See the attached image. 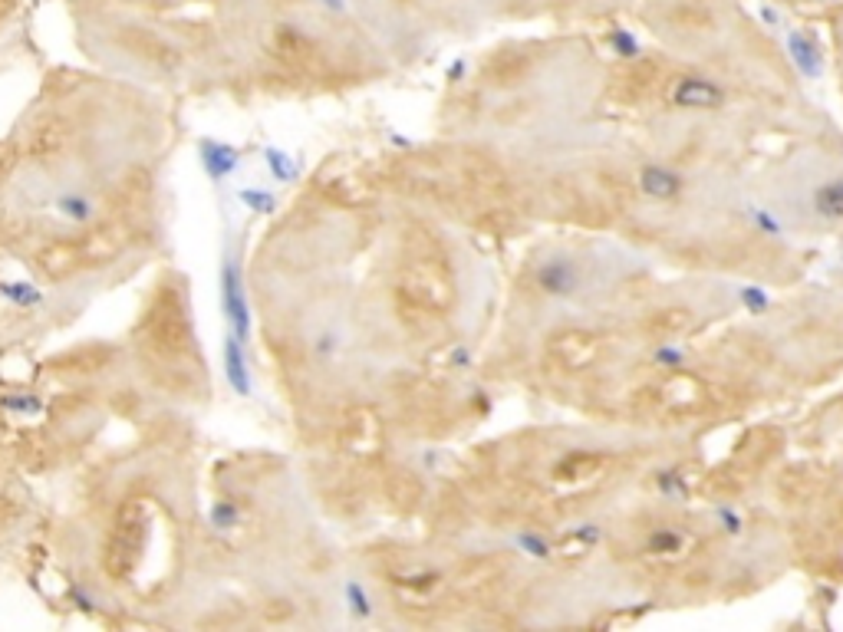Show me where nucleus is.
<instances>
[{"mask_svg":"<svg viewBox=\"0 0 843 632\" xmlns=\"http://www.w3.org/2000/svg\"><path fill=\"white\" fill-rule=\"evenodd\" d=\"M221 313L228 320V330L238 336V343H251V300H247L241 261L234 254H224L221 264Z\"/></svg>","mask_w":843,"mask_h":632,"instance_id":"f257e3e1","label":"nucleus"},{"mask_svg":"<svg viewBox=\"0 0 843 632\" xmlns=\"http://www.w3.org/2000/svg\"><path fill=\"white\" fill-rule=\"evenodd\" d=\"M669 103L679 109H722L725 89L708 76H679L669 86Z\"/></svg>","mask_w":843,"mask_h":632,"instance_id":"f03ea898","label":"nucleus"},{"mask_svg":"<svg viewBox=\"0 0 843 632\" xmlns=\"http://www.w3.org/2000/svg\"><path fill=\"white\" fill-rule=\"evenodd\" d=\"M198 158H201V168H205V175L211 178L215 185L228 182V178L241 168V152L234 149V145L221 142V139H198Z\"/></svg>","mask_w":843,"mask_h":632,"instance_id":"7ed1b4c3","label":"nucleus"},{"mask_svg":"<svg viewBox=\"0 0 843 632\" xmlns=\"http://www.w3.org/2000/svg\"><path fill=\"white\" fill-rule=\"evenodd\" d=\"M221 363H224V379H228V386L234 389V395H254V376H251V363H247V346L238 343V336L228 330L224 336V346H221Z\"/></svg>","mask_w":843,"mask_h":632,"instance_id":"20e7f679","label":"nucleus"},{"mask_svg":"<svg viewBox=\"0 0 843 632\" xmlns=\"http://www.w3.org/2000/svg\"><path fill=\"white\" fill-rule=\"evenodd\" d=\"M534 280L547 297H570L580 287V267L570 257H550V261L537 267Z\"/></svg>","mask_w":843,"mask_h":632,"instance_id":"39448f33","label":"nucleus"},{"mask_svg":"<svg viewBox=\"0 0 843 632\" xmlns=\"http://www.w3.org/2000/svg\"><path fill=\"white\" fill-rule=\"evenodd\" d=\"M788 53H791L794 70L801 73L804 79H820V76H824V53H820V47L811 37H807V33H801V30L788 33Z\"/></svg>","mask_w":843,"mask_h":632,"instance_id":"423d86ee","label":"nucleus"},{"mask_svg":"<svg viewBox=\"0 0 843 632\" xmlns=\"http://www.w3.org/2000/svg\"><path fill=\"white\" fill-rule=\"evenodd\" d=\"M639 191L653 201H672L682 195V178L672 172V168L646 165L643 172H639Z\"/></svg>","mask_w":843,"mask_h":632,"instance_id":"0eeeda50","label":"nucleus"},{"mask_svg":"<svg viewBox=\"0 0 843 632\" xmlns=\"http://www.w3.org/2000/svg\"><path fill=\"white\" fill-rule=\"evenodd\" d=\"M53 208L73 224H89L96 218V201L89 195H80V191H66V195L53 201Z\"/></svg>","mask_w":843,"mask_h":632,"instance_id":"6e6552de","label":"nucleus"},{"mask_svg":"<svg viewBox=\"0 0 843 632\" xmlns=\"http://www.w3.org/2000/svg\"><path fill=\"white\" fill-rule=\"evenodd\" d=\"M689 544V537H685V530L679 527H656L653 534L646 537V550L653 553V557H676V553L685 550Z\"/></svg>","mask_w":843,"mask_h":632,"instance_id":"1a4fd4ad","label":"nucleus"},{"mask_svg":"<svg viewBox=\"0 0 843 632\" xmlns=\"http://www.w3.org/2000/svg\"><path fill=\"white\" fill-rule=\"evenodd\" d=\"M0 297L14 303V307L30 310L43 303V290L37 284H30V280H0Z\"/></svg>","mask_w":843,"mask_h":632,"instance_id":"9d476101","label":"nucleus"},{"mask_svg":"<svg viewBox=\"0 0 843 632\" xmlns=\"http://www.w3.org/2000/svg\"><path fill=\"white\" fill-rule=\"evenodd\" d=\"M264 165H267V172L274 175V182H280V185H290L300 178V165L290 158V152L277 149V145H267L264 149Z\"/></svg>","mask_w":843,"mask_h":632,"instance_id":"9b49d317","label":"nucleus"},{"mask_svg":"<svg viewBox=\"0 0 843 632\" xmlns=\"http://www.w3.org/2000/svg\"><path fill=\"white\" fill-rule=\"evenodd\" d=\"M814 208L824 218H843V178H834V182L820 185L814 191Z\"/></svg>","mask_w":843,"mask_h":632,"instance_id":"f8f14e48","label":"nucleus"},{"mask_svg":"<svg viewBox=\"0 0 843 632\" xmlns=\"http://www.w3.org/2000/svg\"><path fill=\"white\" fill-rule=\"evenodd\" d=\"M241 517H244V511H241V504L238 501H231V498H221V501H215L208 507V524L218 530V534H228V530H234L241 524Z\"/></svg>","mask_w":843,"mask_h":632,"instance_id":"ddd939ff","label":"nucleus"},{"mask_svg":"<svg viewBox=\"0 0 843 632\" xmlns=\"http://www.w3.org/2000/svg\"><path fill=\"white\" fill-rule=\"evenodd\" d=\"M238 201L247 211H254V214H274L277 211V195H274V191H267V188H254V185L241 188Z\"/></svg>","mask_w":843,"mask_h":632,"instance_id":"4468645a","label":"nucleus"},{"mask_svg":"<svg viewBox=\"0 0 843 632\" xmlns=\"http://www.w3.org/2000/svg\"><path fill=\"white\" fill-rule=\"evenodd\" d=\"M343 596H346V606H350V613H353L356 619H369V616H373V600H369L366 586L359 583V580H346Z\"/></svg>","mask_w":843,"mask_h":632,"instance_id":"2eb2a0df","label":"nucleus"},{"mask_svg":"<svg viewBox=\"0 0 843 632\" xmlns=\"http://www.w3.org/2000/svg\"><path fill=\"white\" fill-rule=\"evenodd\" d=\"M514 547L527 553V557H534V560H547L550 553H554V547H550V540L541 537V534H534V530H524V534H517L514 537Z\"/></svg>","mask_w":843,"mask_h":632,"instance_id":"dca6fc26","label":"nucleus"},{"mask_svg":"<svg viewBox=\"0 0 843 632\" xmlns=\"http://www.w3.org/2000/svg\"><path fill=\"white\" fill-rule=\"evenodd\" d=\"M0 409L10 415H40L43 399L40 395H0Z\"/></svg>","mask_w":843,"mask_h":632,"instance_id":"f3484780","label":"nucleus"},{"mask_svg":"<svg viewBox=\"0 0 843 632\" xmlns=\"http://www.w3.org/2000/svg\"><path fill=\"white\" fill-rule=\"evenodd\" d=\"M656 488H659L662 498H672V501L689 498V488H685V481H682L679 471H659L656 474Z\"/></svg>","mask_w":843,"mask_h":632,"instance_id":"a211bd4d","label":"nucleus"},{"mask_svg":"<svg viewBox=\"0 0 843 632\" xmlns=\"http://www.w3.org/2000/svg\"><path fill=\"white\" fill-rule=\"evenodd\" d=\"M610 40H613V50L620 53L623 60H639V56H643V43H639L636 33H629L626 27H613Z\"/></svg>","mask_w":843,"mask_h":632,"instance_id":"6ab92c4d","label":"nucleus"},{"mask_svg":"<svg viewBox=\"0 0 843 632\" xmlns=\"http://www.w3.org/2000/svg\"><path fill=\"white\" fill-rule=\"evenodd\" d=\"M597 465H600V458H593V455H573V458H567L564 465L557 468V474L560 478H587V474H593L597 471Z\"/></svg>","mask_w":843,"mask_h":632,"instance_id":"aec40b11","label":"nucleus"},{"mask_svg":"<svg viewBox=\"0 0 843 632\" xmlns=\"http://www.w3.org/2000/svg\"><path fill=\"white\" fill-rule=\"evenodd\" d=\"M653 363L659 366V369H682V363H685V349L682 346H676V343H659L656 349H653Z\"/></svg>","mask_w":843,"mask_h":632,"instance_id":"412c9836","label":"nucleus"},{"mask_svg":"<svg viewBox=\"0 0 843 632\" xmlns=\"http://www.w3.org/2000/svg\"><path fill=\"white\" fill-rule=\"evenodd\" d=\"M738 297H741V307H745L751 316L771 310V297H768V290H764V287H741Z\"/></svg>","mask_w":843,"mask_h":632,"instance_id":"4be33fe9","label":"nucleus"},{"mask_svg":"<svg viewBox=\"0 0 843 632\" xmlns=\"http://www.w3.org/2000/svg\"><path fill=\"white\" fill-rule=\"evenodd\" d=\"M751 221H755V228H758L764 237H778V234H781V221L774 218L771 211H764V208H751Z\"/></svg>","mask_w":843,"mask_h":632,"instance_id":"5701e85b","label":"nucleus"},{"mask_svg":"<svg viewBox=\"0 0 843 632\" xmlns=\"http://www.w3.org/2000/svg\"><path fill=\"white\" fill-rule=\"evenodd\" d=\"M718 521H722V530H728L732 537H738L745 530V517H741L735 507H718Z\"/></svg>","mask_w":843,"mask_h":632,"instance_id":"b1692460","label":"nucleus"},{"mask_svg":"<svg viewBox=\"0 0 843 632\" xmlns=\"http://www.w3.org/2000/svg\"><path fill=\"white\" fill-rule=\"evenodd\" d=\"M70 603H73L76 609H86V613H93V609L99 606L93 596L86 593V586H70Z\"/></svg>","mask_w":843,"mask_h":632,"instance_id":"393cba45","label":"nucleus"},{"mask_svg":"<svg viewBox=\"0 0 843 632\" xmlns=\"http://www.w3.org/2000/svg\"><path fill=\"white\" fill-rule=\"evenodd\" d=\"M465 73H468V63H465V60H455L452 66H448L445 79H448V83H458V79H462Z\"/></svg>","mask_w":843,"mask_h":632,"instance_id":"a878e982","label":"nucleus"},{"mask_svg":"<svg viewBox=\"0 0 843 632\" xmlns=\"http://www.w3.org/2000/svg\"><path fill=\"white\" fill-rule=\"evenodd\" d=\"M313 349H317V356H330L333 349H336V340H333V336H320L317 346H313Z\"/></svg>","mask_w":843,"mask_h":632,"instance_id":"bb28decb","label":"nucleus"},{"mask_svg":"<svg viewBox=\"0 0 843 632\" xmlns=\"http://www.w3.org/2000/svg\"><path fill=\"white\" fill-rule=\"evenodd\" d=\"M761 17H764V24L768 27H778L781 24V14L774 7H761Z\"/></svg>","mask_w":843,"mask_h":632,"instance_id":"cd10ccee","label":"nucleus"},{"mask_svg":"<svg viewBox=\"0 0 843 632\" xmlns=\"http://www.w3.org/2000/svg\"><path fill=\"white\" fill-rule=\"evenodd\" d=\"M801 4H830V0H801Z\"/></svg>","mask_w":843,"mask_h":632,"instance_id":"c85d7f7f","label":"nucleus"}]
</instances>
